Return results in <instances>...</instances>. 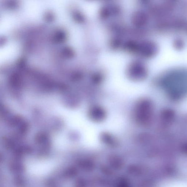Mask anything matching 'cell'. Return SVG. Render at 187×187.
Wrapping results in <instances>:
<instances>
[{
	"mask_svg": "<svg viewBox=\"0 0 187 187\" xmlns=\"http://www.w3.org/2000/svg\"><path fill=\"white\" fill-rule=\"evenodd\" d=\"M174 115L173 111L168 110L163 113L162 114L163 121L165 124H170L173 121Z\"/></svg>",
	"mask_w": 187,
	"mask_h": 187,
	"instance_id": "6da1fadb",
	"label": "cell"
}]
</instances>
